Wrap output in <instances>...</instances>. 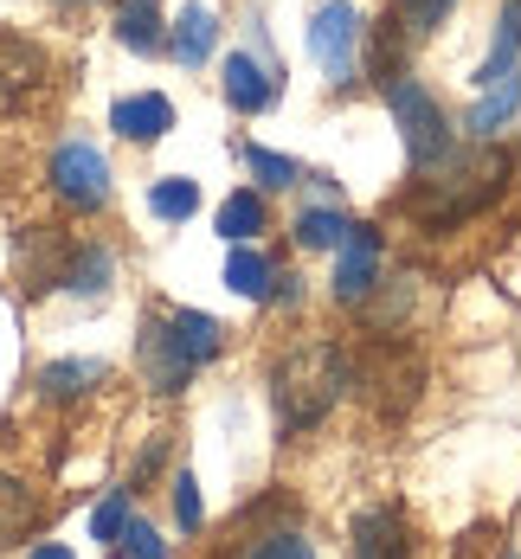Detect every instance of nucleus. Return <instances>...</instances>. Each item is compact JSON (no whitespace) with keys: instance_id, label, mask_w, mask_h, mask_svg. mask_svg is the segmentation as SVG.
Listing matches in <instances>:
<instances>
[{"instance_id":"obj_9","label":"nucleus","mask_w":521,"mask_h":559,"mask_svg":"<svg viewBox=\"0 0 521 559\" xmlns=\"http://www.w3.org/2000/svg\"><path fill=\"white\" fill-rule=\"evenodd\" d=\"M354 559H412V527L400 508H367L354 521Z\"/></svg>"},{"instance_id":"obj_20","label":"nucleus","mask_w":521,"mask_h":559,"mask_svg":"<svg viewBox=\"0 0 521 559\" xmlns=\"http://www.w3.org/2000/svg\"><path fill=\"white\" fill-rule=\"evenodd\" d=\"M226 289H238V296H264V289H271V264H264L258 251L232 245V258H226Z\"/></svg>"},{"instance_id":"obj_25","label":"nucleus","mask_w":521,"mask_h":559,"mask_svg":"<svg viewBox=\"0 0 521 559\" xmlns=\"http://www.w3.org/2000/svg\"><path fill=\"white\" fill-rule=\"evenodd\" d=\"M174 496V521H180V527H187V534H193V527H200V521H206V508H200V483H193V476H187V469H180V476H174L168 483Z\"/></svg>"},{"instance_id":"obj_23","label":"nucleus","mask_w":521,"mask_h":559,"mask_svg":"<svg viewBox=\"0 0 521 559\" xmlns=\"http://www.w3.org/2000/svg\"><path fill=\"white\" fill-rule=\"evenodd\" d=\"M91 534H97V540H122V534H129V489H116V496H104V502H97V514H91Z\"/></svg>"},{"instance_id":"obj_27","label":"nucleus","mask_w":521,"mask_h":559,"mask_svg":"<svg viewBox=\"0 0 521 559\" xmlns=\"http://www.w3.org/2000/svg\"><path fill=\"white\" fill-rule=\"evenodd\" d=\"M445 13H451V0H400V20L412 26V33H431Z\"/></svg>"},{"instance_id":"obj_28","label":"nucleus","mask_w":521,"mask_h":559,"mask_svg":"<svg viewBox=\"0 0 521 559\" xmlns=\"http://www.w3.org/2000/svg\"><path fill=\"white\" fill-rule=\"evenodd\" d=\"M122 540H129V559H168V540H162L149 521H129V534H122Z\"/></svg>"},{"instance_id":"obj_6","label":"nucleus","mask_w":521,"mask_h":559,"mask_svg":"<svg viewBox=\"0 0 521 559\" xmlns=\"http://www.w3.org/2000/svg\"><path fill=\"white\" fill-rule=\"evenodd\" d=\"M52 187L58 200H71L78 213H97L110 200V168L91 142H58L52 148Z\"/></svg>"},{"instance_id":"obj_16","label":"nucleus","mask_w":521,"mask_h":559,"mask_svg":"<svg viewBox=\"0 0 521 559\" xmlns=\"http://www.w3.org/2000/svg\"><path fill=\"white\" fill-rule=\"evenodd\" d=\"M213 39H220V20H213L206 7H187L180 26H174V58H180V64H206Z\"/></svg>"},{"instance_id":"obj_18","label":"nucleus","mask_w":521,"mask_h":559,"mask_svg":"<svg viewBox=\"0 0 521 559\" xmlns=\"http://www.w3.org/2000/svg\"><path fill=\"white\" fill-rule=\"evenodd\" d=\"M97 380H104V367H97V360H52V367L39 373L46 399H78V392H91Z\"/></svg>"},{"instance_id":"obj_5","label":"nucleus","mask_w":521,"mask_h":559,"mask_svg":"<svg viewBox=\"0 0 521 559\" xmlns=\"http://www.w3.org/2000/svg\"><path fill=\"white\" fill-rule=\"evenodd\" d=\"M387 104H393V122H400V135H405L412 174H418V168H431V162H445V155L458 148V142H451V122H445L438 97H431L425 84H412V78L387 84Z\"/></svg>"},{"instance_id":"obj_4","label":"nucleus","mask_w":521,"mask_h":559,"mask_svg":"<svg viewBox=\"0 0 521 559\" xmlns=\"http://www.w3.org/2000/svg\"><path fill=\"white\" fill-rule=\"evenodd\" d=\"M418 386H425V360L412 347H393L387 341V347H367L354 360V392L374 405V418H405Z\"/></svg>"},{"instance_id":"obj_22","label":"nucleus","mask_w":521,"mask_h":559,"mask_svg":"<svg viewBox=\"0 0 521 559\" xmlns=\"http://www.w3.org/2000/svg\"><path fill=\"white\" fill-rule=\"evenodd\" d=\"M149 206H155L162 219H187V213L200 206V187H193V180H155V193H149Z\"/></svg>"},{"instance_id":"obj_14","label":"nucleus","mask_w":521,"mask_h":559,"mask_svg":"<svg viewBox=\"0 0 521 559\" xmlns=\"http://www.w3.org/2000/svg\"><path fill=\"white\" fill-rule=\"evenodd\" d=\"M33 521H39V496H33L26 483L0 476V554H7L13 540H26V534H33Z\"/></svg>"},{"instance_id":"obj_17","label":"nucleus","mask_w":521,"mask_h":559,"mask_svg":"<svg viewBox=\"0 0 521 559\" xmlns=\"http://www.w3.org/2000/svg\"><path fill=\"white\" fill-rule=\"evenodd\" d=\"M39 78H46L39 46H26V39L0 33V84H7V91H26V84H39Z\"/></svg>"},{"instance_id":"obj_1","label":"nucleus","mask_w":521,"mask_h":559,"mask_svg":"<svg viewBox=\"0 0 521 559\" xmlns=\"http://www.w3.org/2000/svg\"><path fill=\"white\" fill-rule=\"evenodd\" d=\"M509 180V162L496 148H451L445 162L412 174L405 187V213L425 225H451V219H470L476 206H489Z\"/></svg>"},{"instance_id":"obj_26","label":"nucleus","mask_w":521,"mask_h":559,"mask_svg":"<svg viewBox=\"0 0 521 559\" xmlns=\"http://www.w3.org/2000/svg\"><path fill=\"white\" fill-rule=\"evenodd\" d=\"M245 559H316V547H309L303 534H284V527H277V534H264Z\"/></svg>"},{"instance_id":"obj_24","label":"nucleus","mask_w":521,"mask_h":559,"mask_svg":"<svg viewBox=\"0 0 521 559\" xmlns=\"http://www.w3.org/2000/svg\"><path fill=\"white\" fill-rule=\"evenodd\" d=\"M245 162H251V174H258L264 187H277V193H284V187H296V162H289V155H277V148H245Z\"/></svg>"},{"instance_id":"obj_10","label":"nucleus","mask_w":521,"mask_h":559,"mask_svg":"<svg viewBox=\"0 0 521 559\" xmlns=\"http://www.w3.org/2000/svg\"><path fill=\"white\" fill-rule=\"evenodd\" d=\"M64 258H71V245L58 238L52 225H33V231H20V271H26V289H52L64 283Z\"/></svg>"},{"instance_id":"obj_2","label":"nucleus","mask_w":521,"mask_h":559,"mask_svg":"<svg viewBox=\"0 0 521 559\" xmlns=\"http://www.w3.org/2000/svg\"><path fill=\"white\" fill-rule=\"evenodd\" d=\"M347 392H354V360H347L335 341H303L296 354L277 360V373H271V399H277V418H284L289 431L322 425Z\"/></svg>"},{"instance_id":"obj_29","label":"nucleus","mask_w":521,"mask_h":559,"mask_svg":"<svg viewBox=\"0 0 521 559\" xmlns=\"http://www.w3.org/2000/svg\"><path fill=\"white\" fill-rule=\"evenodd\" d=\"M33 559H71V547H33Z\"/></svg>"},{"instance_id":"obj_21","label":"nucleus","mask_w":521,"mask_h":559,"mask_svg":"<svg viewBox=\"0 0 521 559\" xmlns=\"http://www.w3.org/2000/svg\"><path fill=\"white\" fill-rule=\"evenodd\" d=\"M347 231H354V225H347L342 213H303V219H296V245H303V251H329V245H342Z\"/></svg>"},{"instance_id":"obj_11","label":"nucleus","mask_w":521,"mask_h":559,"mask_svg":"<svg viewBox=\"0 0 521 559\" xmlns=\"http://www.w3.org/2000/svg\"><path fill=\"white\" fill-rule=\"evenodd\" d=\"M220 84H226V104H232V110H264V104L277 97V78H271L258 58H245V52H232V58H226Z\"/></svg>"},{"instance_id":"obj_13","label":"nucleus","mask_w":521,"mask_h":559,"mask_svg":"<svg viewBox=\"0 0 521 559\" xmlns=\"http://www.w3.org/2000/svg\"><path fill=\"white\" fill-rule=\"evenodd\" d=\"M116 39L129 52H162V0H116Z\"/></svg>"},{"instance_id":"obj_30","label":"nucleus","mask_w":521,"mask_h":559,"mask_svg":"<svg viewBox=\"0 0 521 559\" xmlns=\"http://www.w3.org/2000/svg\"><path fill=\"white\" fill-rule=\"evenodd\" d=\"M78 7H84V0H78Z\"/></svg>"},{"instance_id":"obj_3","label":"nucleus","mask_w":521,"mask_h":559,"mask_svg":"<svg viewBox=\"0 0 521 559\" xmlns=\"http://www.w3.org/2000/svg\"><path fill=\"white\" fill-rule=\"evenodd\" d=\"M213 354H220V322L200 309H155L142 329V367L155 392H180V380L206 367Z\"/></svg>"},{"instance_id":"obj_7","label":"nucleus","mask_w":521,"mask_h":559,"mask_svg":"<svg viewBox=\"0 0 521 559\" xmlns=\"http://www.w3.org/2000/svg\"><path fill=\"white\" fill-rule=\"evenodd\" d=\"M354 39H360L354 7H347V0H329V7L316 13V26H309V52H316V64H322L329 84H347V78H354Z\"/></svg>"},{"instance_id":"obj_15","label":"nucleus","mask_w":521,"mask_h":559,"mask_svg":"<svg viewBox=\"0 0 521 559\" xmlns=\"http://www.w3.org/2000/svg\"><path fill=\"white\" fill-rule=\"evenodd\" d=\"M516 110H521V71H509L502 84H489V91L476 97V110H470V129L489 142V135H496V129H502V122H509Z\"/></svg>"},{"instance_id":"obj_19","label":"nucleus","mask_w":521,"mask_h":559,"mask_svg":"<svg viewBox=\"0 0 521 559\" xmlns=\"http://www.w3.org/2000/svg\"><path fill=\"white\" fill-rule=\"evenodd\" d=\"M220 231H226V245L258 238V231H264V206H258V193H226V206H220Z\"/></svg>"},{"instance_id":"obj_12","label":"nucleus","mask_w":521,"mask_h":559,"mask_svg":"<svg viewBox=\"0 0 521 559\" xmlns=\"http://www.w3.org/2000/svg\"><path fill=\"white\" fill-rule=\"evenodd\" d=\"M110 122L122 142H162L174 129V110H168V97H122L110 110Z\"/></svg>"},{"instance_id":"obj_8","label":"nucleus","mask_w":521,"mask_h":559,"mask_svg":"<svg viewBox=\"0 0 521 559\" xmlns=\"http://www.w3.org/2000/svg\"><path fill=\"white\" fill-rule=\"evenodd\" d=\"M374 283H380V231L374 225H354L342 238V258H335V296L342 302H367Z\"/></svg>"}]
</instances>
